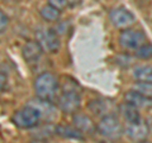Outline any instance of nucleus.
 <instances>
[{
  "label": "nucleus",
  "instance_id": "nucleus-1",
  "mask_svg": "<svg viewBox=\"0 0 152 143\" xmlns=\"http://www.w3.org/2000/svg\"><path fill=\"white\" fill-rule=\"evenodd\" d=\"M57 90V79L53 74L43 72L39 76H37L34 81V91L37 98L51 100L55 96Z\"/></svg>",
  "mask_w": 152,
  "mask_h": 143
},
{
  "label": "nucleus",
  "instance_id": "nucleus-2",
  "mask_svg": "<svg viewBox=\"0 0 152 143\" xmlns=\"http://www.w3.org/2000/svg\"><path fill=\"white\" fill-rule=\"evenodd\" d=\"M98 131L104 138L114 141L121 138L123 134V125L115 115L109 114V115L102 117L100 122L98 123Z\"/></svg>",
  "mask_w": 152,
  "mask_h": 143
},
{
  "label": "nucleus",
  "instance_id": "nucleus-3",
  "mask_svg": "<svg viewBox=\"0 0 152 143\" xmlns=\"http://www.w3.org/2000/svg\"><path fill=\"white\" fill-rule=\"evenodd\" d=\"M147 42L146 34L142 31L127 28L123 29L119 34V45L124 50H138Z\"/></svg>",
  "mask_w": 152,
  "mask_h": 143
},
{
  "label": "nucleus",
  "instance_id": "nucleus-4",
  "mask_svg": "<svg viewBox=\"0 0 152 143\" xmlns=\"http://www.w3.org/2000/svg\"><path fill=\"white\" fill-rule=\"evenodd\" d=\"M41 120V115L34 108L26 105L24 108L19 109L13 115L14 124L19 128H33Z\"/></svg>",
  "mask_w": 152,
  "mask_h": 143
},
{
  "label": "nucleus",
  "instance_id": "nucleus-5",
  "mask_svg": "<svg viewBox=\"0 0 152 143\" xmlns=\"http://www.w3.org/2000/svg\"><path fill=\"white\" fill-rule=\"evenodd\" d=\"M80 103H81V99H80L79 93H76V90L66 89L57 99L58 108L64 113H69V114L75 113L77 110L80 108Z\"/></svg>",
  "mask_w": 152,
  "mask_h": 143
},
{
  "label": "nucleus",
  "instance_id": "nucleus-6",
  "mask_svg": "<svg viewBox=\"0 0 152 143\" xmlns=\"http://www.w3.org/2000/svg\"><path fill=\"white\" fill-rule=\"evenodd\" d=\"M109 18H110V22L113 23V26L117 28H121V29L129 28L136 20L134 15H133L128 9L123 8V7L114 8L113 10H110Z\"/></svg>",
  "mask_w": 152,
  "mask_h": 143
},
{
  "label": "nucleus",
  "instance_id": "nucleus-7",
  "mask_svg": "<svg viewBox=\"0 0 152 143\" xmlns=\"http://www.w3.org/2000/svg\"><path fill=\"white\" fill-rule=\"evenodd\" d=\"M37 42L42 47V50L50 53L57 52L60 47V41L56 36V32L51 29H39L37 32Z\"/></svg>",
  "mask_w": 152,
  "mask_h": 143
},
{
  "label": "nucleus",
  "instance_id": "nucleus-8",
  "mask_svg": "<svg viewBox=\"0 0 152 143\" xmlns=\"http://www.w3.org/2000/svg\"><path fill=\"white\" fill-rule=\"evenodd\" d=\"M27 105L34 108L39 113L41 119H45L46 122L53 120L55 117H56V109L51 104L50 100H45V99L37 98V99L29 100V101L27 103Z\"/></svg>",
  "mask_w": 152,
  "mask_h": 143
},
{
  "label": "nucleus",
  "instance_id": "nucleus-9",
  "mask_svg": "<svg viewBox=\"0 0 152 143\" xmlns=\"http://www.w3.org/2000/svg\"><path fill=\"white\" fill-rule=\"evenodd\" d=\"M126 132L131 139L136 142H141V141H145V138L148 136V125L143 120H140L137 123L128 124Z\"/></svg>",
  "mask_w": 152,
  "mask_h": 143
},
{
  "label": "nucleus",
  "instance_id": "nucleus-10",
  "mask_svg": "<svg viewBox=\"0 0 152 143\" xmlns=\"http://www.w3.org/2000/svg\"><path fill=\"white\" fill-rule=\"evenodd\" d=\"M72 123L79 131H81L83 133H89V134L94 133L95 128H96L93 119L89 115H86V114H81V113H76L72 117Z\"/></svg>",
  "mask_w": 152,
  "mask_h": 143
},
{
  "label": "nucleus",
  "instance_id": "nucleus-11",
  "mask_svg": "<svg viewBox=\"0 0 152 143\" xmlns=\"http://www.w3.org/2000/svg\"><path fill=\"white\" fill-rule=\"evenodd\" d=\"M42 47L37 41H28L23 47V57L27 62H37L42 56Z\"/></svg>",
  "mask_w": 152,
  "mask_h": 143
},
{
  "label": "nucleus",
  "instance_id": "nucleus-12",
  "mask_svg": "<svg viewBox=\"0 0 152 143\" xmlns=\"http://www.w3.org/2000/svg\"><path fill=\"white\" fill-rule=\"evenodd\" d=\"M119 112L123 115V118L128 122V124H132V123H137L141 120V115L138 112V108L136 105H133L131 103H123L122 105H119Z\"/></svg>",
  "mask_w": 152,
  "mask_h": 143
},
{
  "label": "nucleus",
  "instance_id": "nucleus-13",
  "mask_svg": "<svg viewBox=\"0 0 152 143\" xmlns=\"http://www.w3.org/2000/svg\"><path fill=\"white\" fill-rule=\"evenodd\" d=\"M89 108H90V110L94 114H96V115L105 117V115H109V112H110L113 108V103L110 100H93V101L90 103Z\"/></svg>",
  "mask_w": 152,
  "mask_h": 143
},
{
  "label": "nucleus",
  "instance_id": "nucleus-14",
  "mask_svg": "<svg viewBox=\"0 0 152 143\" xmlns=\"http://www.w3.org/2000/svg\"><path fill=\"white\" fill-rule=\"evenodd\" d=\"M133 77L142 82H152V66L151 65H140L133 70Z\"/></svg>",
  "mask_w": 152,
  "mask_h": 143
},
{
  "label": "nucleus",
  "instance_id": "nucleus-15",
  "mask_svg": "<svg viewBox=\"0 0 152 143\" xmlns=\"http://www.w3.org/2000/svg\"><path fill=\"white\" fill-rule=\"evenodd\" d=\"M56 133L64 138H72V139H83V132L79 131L76 127L71 125H57Z\"/></svg>",
  "mask_w": 152,
  "mask_h": 143
},
{
  "label": "nucleus",
  "instance_id": "nucleus-16",
  "mask_svg": "<svg viewBox=\"0 0 152 143\" xmlns=\"http://www.w3.org/2000/svg\"><path fill=\"white\" fill-rule=\"evenodd\" d=\"M126 100L128 103L136 105L137 108L138 107H150V98L143 96L140 93L134 91V90H131L129 93L126 94Z\"/></svg>",
  "mask_w": 152,
  "mask_h": 143
},
{
  "label": "nucleus",
  "instance_id": "nucleus-17",
  "mask_svg": "<svg viewBox=\"0 0 152 143\" xmlns=\"http://www.w3.org/2000/svg\"><path fill=\"white\" fill-rule=\"evenodd\" d=\"M60 14H61V12L57 10L56 8L51 7L50 4L41 9V15H42V18L46 19V20H48V22H56V20H58Z\"/></svg>",
  "mask_w": 152,
  "mask_h": 143
},
{
  "label": "nucleus",
  "instance_id": "nucleus-18",
  "mask_svg": "<svg viewBox=\"0 0 152 143\" xmlns=\"http://www.w3.org/2000/svg\"><path fill=\"white\" fill-rule=\"evenodd\" d=\"M133 90L141 95L147 98H152V82H142V81H137L133 86Z\"/></svg>",
  "mask_w": 152,
  "mask_h": 143
},
{
  "label": "nucleus",
  "instance_id": "nucleus-19",
  "mask_svg": "<svg viewBox=\"0 0 152 143\" xmlns=\"http://www.w3.org/2000/svg\"><path fill=\"white\" fill-rule=\"evenodd\" d=\"M136 56L143 60H148L152 57V45L146 42L143 46H141L138 50H136Z\"/></svg>",
  "mask_w": 152,
  "mask_h": 143
},
{
  "label": "nucleus",
  "instance_id": "nucleus-20",
  "mask_svg": "<svg viewBox=\"0 0 152 143\" xmlns=\"http://www.w3.org/2000/svg\"><path fill=\"white\" fill-rule=\"evenodd\" d=\"M48 4L51 7L56 8L57 10H60V12L65 10V9L67 8V5H69L67 0H48Z\"/></svg>",
  "mask_w": 152,
  "mask_h": 143
},
{
  "label": "nucleus",
  "instance_id": "nucleus-21",
  "mask_svg": "<svg viewBox=\"0 0 152 143\" xmlns=\"http://www.w3.org/2000/svg\"><path fill=\"white\" fill-rule=\"evenodd\" d=\"M8 26V17L0 10V32H3Z\"/></svg>",
  "mask_w": 152,
  "mask_h": 143
},
{
  "label": "nucleus",
  "instance_id": "nucleus-22",
  "mask_svg": "<svg viewBox=\"0 0 152 143\" xmlns=\"http://www.w3.org/2000/svg\"><path fill=\"white\" fill-rule=\"evenodd\" d=\"M5 86H7V76L0 72V93L5 89Z\"/></svg>",
  "mask_w": 152,
  "mask_h": 143
},
{
  "label": "nucleus",
  "instance_id": "nucleus-23",
  "mask_svg": "<svg viewBox=\"0 0 152 143\" xmlns=\"http://www.w3.org/2000/svg\"><path fill=\"white\" fill-rule=\"evenodd\" d=\"M83 0H67V3H69V5L71 7H75V5H77V4H80Z\"/></svg>",
  "mask_w": 152,
  "mask_h": 143
},
{
  "label": "nucleus",
  "instance_id": "nucleus-24",
  "mask_svg": "<svg viewBox=\"0 0 152 143\" xmlns=\"http://www.w3.org/2000/svg\"><path fill=\"white\" fill-rule=\"evenodd\" d=\"M31 143H45V142H42V141H33V142H31Z\"/></svg>",
  "mask_w": 152,
  "mask_h": 143
},
{
  "label": "nucleus",
  "instance_id": "nucleus-25",
  "mask_svg": "<svg viewBox=\"0 0 152 143\" xmlns=\"http://www.w3.org/2000/svg\"><path fill=\"white\" fill-rule=\"evenodd\" d=\"M138 143H151V142H148V141H141V142H138Z\"/></svg>",
  "mask_w": 152,
  "mask_h": 143
},
{
  "label": "nucleus",
  "instance_id": "nucleus-26",
  "mask_svg": "<svg viewBox=\"0 0 152 143\" xmlns=\"http://www.w3.org/2000/svg\"><path fill=\"white\" fill-rule=\"evenodd\" d=\"M150 107H152V98H150Z\"/></svg>",
  "mask_w": 152,
  "mask_h": 143
},
{
  "label": "nucleus",
  "instance_id": "nucleus-27",
  "mask_svg": "<svg viewBox=\"0 0 152 143\" xmlns=\"http://www.w3.org/2000/svg\"><path fill=\"white\" fill-rule=\"evenodd\" d=\"M8 1H19V0H8Z\"/></svg>",
  "mask_w": 152,
  "mask_h": 143
}]
</instances>
